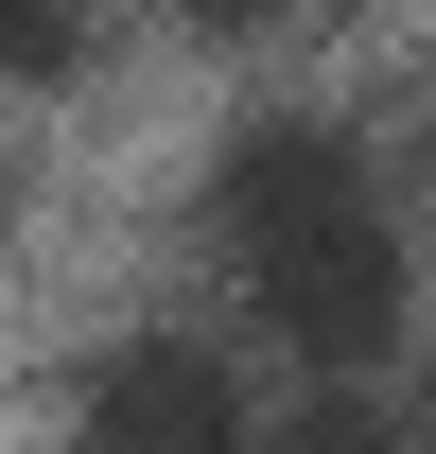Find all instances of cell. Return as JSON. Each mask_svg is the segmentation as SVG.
<instances>
[{
    "label": "cell",
    "instance_id": "cell-3",
    "mask_svg": "<svg viewBox=\"0 0 436 454\" xmlns=\"http://www.w3.org/2000/svg\"><path fill=\"white\" fill-rule=\"evenodd\" d=\"M279 454H436V437H419V419H384V402H297Z\"/></svg>",
    "mask_w": 436,
    "mask_h": 454
},
{
    "label": "cell",
    "instance_id": "cell-4",
    "mask_svg": "<svg viewBox=\"0 0 436 454\" xmlns=\"http://www.w3.org/2000/svg\"><path fill=\"white\" fill-rule=\"evenodd\" d=\"M70 53H88L70 18H0V70H70Z\"/></svg>",
    "mask_w": 436,
    "mask_h": 454
},
{
    "label": "cell",
    "instance_id": "cell-1",
    "mask_svg": "<svg viewBox=\"0 0 436 454\" xmlns=\"http://www.w3.org/2000/svg\"><path fill=\"white\" fill-rule=\"evenodd\" d=\"M192 227H210V262L245 280V315H262L279 349H315V367L384 349L401 297H419L401 192H384L367 122H331V106H245V122H210Z\"/></svg>",
    "mask_w": 436,
    "mask_h": 454
},
{
    "label": "cell",
    "instance_id": "cell-5",
    "mask_svg": "<svg viewBox=\"0 0 436 454\" xmlns=\"http://www.w3.org/2000/svg\"><path fill=\"white\" fill-rule=\"evenodd\" d=\"M419 437H436V402H419Z\"/></svg>",
    "mask_w": 436,
    "mask_h": 454
},
{
    "label": "cell",
    "instance_id": "cell-2",
    "mask_svg": "<svg viewBox=\"0 0 436 454\" xmlns=\"http://www.w3.org/2000/svg\"><path fill=\"white\" fill-rule=\"evenodd\" d=\"M245 437H262L245 349L192 315H122L70 349V454H245Z\"/></svg>",
    "mask_w": 436,
    "mask_h": 454
}]
</instances>
